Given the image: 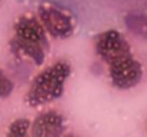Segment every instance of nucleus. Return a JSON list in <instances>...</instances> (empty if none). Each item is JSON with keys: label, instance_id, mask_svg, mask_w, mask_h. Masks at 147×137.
I'll list each match as a JSON object with an SVG mask.
<instances>
[{"label": "nucleus", "instance_id": "obj_1", "mask_svg": "<svg viewBox=\"0 0 147 137\" xmlns=\"http://www.w3.org/2000/svg\"><path fill=\"white\" fill-rule=\"evenodd\" d=\"M96 53L107 64L110 80L117 89H131L142 79V66L134 59L129 42L116 30H107L96 39Z\"/></svg>", "mask_w": 147, "mask_h": 137}, {"label": "nucleus", "instance_id": "obj_2", "mask_svg": "<svg viewBox=\"0 0 147 137\" xmlns=\"http://www.w3.org/2000/svg\"><path fill=\"white\" fill-rule=\"evenodd\" d=\"M10 47L16 56L27 57L40 66L49 51V40L42 22L32 14L19 17L13 26Z\"/></svg>", "mask_w": 147, "mask_h": 137}, {"label": "nucleus", "instance_id": "obj_3", "mask_svg": "<svg viewBox=\"0 0 147 137\" xmlns=\"http://www.w3.org/2000/svg\"><path fill=\"white\" fill-rule=\"evenodd\" d=\"M70 70V64L64 60H60L40 72L33 79L27 90L26 103L32 107H37L59 99L63 94Z\"/></svg>", "mask_w": 147, "mask_h": 137}, {"label": "nucleus", "instance_id": "obj_4", "mask_svg": "<svg viewBox=\"0 0 147 137\" xmlns=\"http://www.w3.org/2000/svg\"><path fill=\"white\" fill-rule=\"evenodd\" d=\"M39 20L42 22L46 32L56 39L70 37L74 32V22L71 16L56 6L42 4L39 6Z\"/></svg>", "mask_w": 147, "mask_h": 137}, {"label": "nucleus", "instance_id": "obj_5", "mask_svg": "<svg viewBox=\"0 0 147 137\" xmlns=\"http://www.w3.org/2000/svg\"><path fill=\"white\" fill-rule=\"evenodd\" d=\"M64 132V117L54 110H49L39 114L32 124V134L36 137H57L61 136Z\"/></svg>", "mask_w": 147, "mask_h": 137}, {"label": "nucleus", "instance_id": "obj_6", "mask_svg": "<svg viewBox=\"0 0 147 137\" xmlns=\"http://www.w3.org/2000/svg\"><path fill=\"white\" fill-rule=\"evenodd\" d=\"M30 127H32L30 120H27V119H17V120H14V121L9 126L7 136H11V137L27 136Z\"/></svg>", "mask_w": 147, "mask_h": 137}, {"label": "nucleus", "instance_id": "obj_7", "mask_svg": "<svg viewBox=\"0 0 147 137\" xmlns=\"http://www.w3.org/2000/svg\"><path fill=\"white\" fill-rule=\"evenodd\" d=\"M13 89H14L13 82L6 76V73L0 69V99L9 97V96L11 94Z\"/></svg>", "mask_w": 147, "mask_h": 137}]
</instances>
